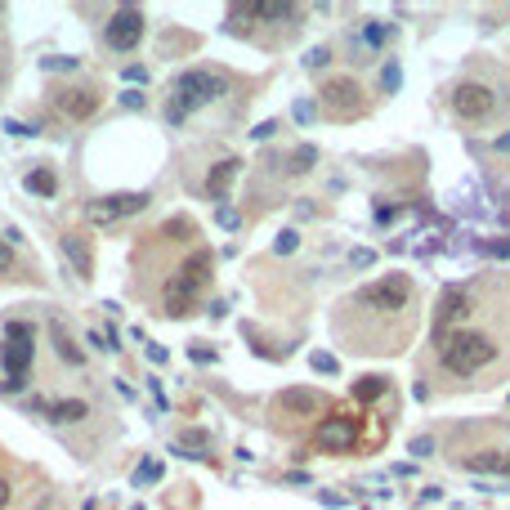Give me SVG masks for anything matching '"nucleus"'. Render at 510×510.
<instances>
[{
  "instance_id": "obj_1",
  "label": "nucleus",
  "mask_w": 510,
  "mask_h": 510,
  "mask_svg": "<svg viewBox=\"0 0 510 510\" xmlns=\"http://www.w3.org/2000/svg\"><path fill=\"white\" fill-rule=\"evenodd\" d=\"M416 309H421L416 282L407 274H385L336 304L331 331L349 354H363V359L367 354H385V359H394L416 336Z\"/></svg>"
},
{
  "instance_id": "obj_2",
  "label": "nucleus",
  "mask_w": 510,
  "mask_h": 510,
  "mask_svg": "<svg viewBox=\"0 0 510 510\" xmlns=\"http://www.w3.org/2000/svg\"><path fill=\"white\" fill-rule=\"evenodd\" d=\"M211 274H215V255H211V246H193V251L179 260L175 274L161 282V309H166L170 318L193 314L197 300L206 296V286H211Z\"/></svg>"
},
{
  "instance_id": "obj_3",
  "label": "nucleus",
  "mask_w": 510,
  "mask_h": 510,
  "mask_svg": "<svg viewBox=\"0 0 510 510\" xmlns=\"http://www.w3.org/2000/svg\"><path fill=\"white\" fill-rule=\"evenodd\" d=\"M229 72H215V67H189V72H179L170 81V94H166V121L179 126L189 112L215 104L219 94H229Z\"/></svg>"
},
{
  "instance_id": "obj_4",
  "label": "nucleus",
  "mask_w": 510,
  "mask_h": 510,
  "mask_svg": "<svg viewBox=\"0 0 510 510\" xmlns=\"http://www.w3.org/2000/svg\"><path fill=\"white\" fill-rule=\"evenodd\" d=\"M439 363H444L452 376H484V371L497 363V340L484 327H461L448 340H439Z\"/></svg>"
},
{
  "instance_id": "obj_5",
  "label": "nucleus",
  "mask_w": 510,
  "mask_h": 510,
  "mask_svg": "<svg viewBox=\"0 0 510 510\" xmlns=\"http://www.w3.org/2000/svg\"><path fill=\"white\" fill-rule=\"evenodd\" d=\"M31 359H36V327L31 318H5L0 327V371L9 389L31 385Z\"/></svg>"
},
{
  "instance_id": "obj_6",
  "label": "nucleus",
  "mask_w": 510,
  "mask_h": 510,
  "mask_svg": "<svg viewBox=\"0 0 510 510\" xmlns=\"http://www.w3.org/2000/svg\"><path fill=\"white\" fill-rule=\"evenodd\" d=\"M318 112H327L331 121H354V116H363L367 112L363 85L354 76H331L327 85H322V94H318Z\"/></svg>"
},
{
  "instance_id": "obj_7",
  "label": "nucleus",
  "mask_w": 510,
  "mask_h": 510,
  "mask_svg": "<svg viewBox=\"0 0 510 510\" xmlns=\"http://www.w3.org/2000/svg\"><path fill=\"white\" fill-rule=\"evenodd\" d=\"M359 444H363V425H359V416H349V412H331V416H322L314 425V448L318 452L340 456V452H354Z\"/></svg>"
},
{
  "instance_id": "obj_8",
  "label": "nucleus",
  "mask_w": 510,
  "mask_h": 510,
  "mask_svg": "<svg viewBox=\"0 0 510 510\" xmlns=\"http://www.w3.org/2000/svg\"><path fill=\"white\" fill-rule=\"evenodd\" d=\"M448 104H452V112L461 116V121L479 126V121H488V116L497 112V90L484 85V81H456L452 94H448Z\"/></svg>"
},
{
  "instance_id": "obj_9",
  "label": "nucleus",
  "mask_w": 510,
  "mask_h": 510,
  "mask_svg": "<svg viewBox=\"0 0 510 510\" xmlns=\"http://www.w3.org/2000/svg\"><path fill=\"white\" fill-rule=\"evenodd\" d=\"M104 41L116 49V54H126V49H134L144 41V9L139 5H121L108 19V27H104Z\"/></svg>"
},
{
  "instance_id": "obj_10",
  "label": "nucleus",
  "mask_w": 510,
  "mask_h": 510,
  "mask_svg": "<svg viewBox=\"0 0 510 510\" xmlns=\"http://www.w3.org/2000/svg\"><path fill=\"white\" fill-rule=\"evenodd\" d=\"M470 309H474V291H470V286H448V291L439 296V309H434V345H439V340H448L452 327Z\"/></svg>"
},
{
  "instance_id": "obj_11",
  "label": "nucleus",
  "mask_w": 510,
  "mask_h": 510,
  "mask_svg": "<svg viewBox=\"0 0 510 510\" xmlns=\"http://www.w3.org/2000/svg\"><path fill=\"white\" fill-rule=\"evenodd\" d=\"M54 108L67 116V121H90V116L104 108V94H99L94 85H59Z\"/></svg>"
},
{
  "instance_id": "obj_12",
  "label": "nucleus",
  "mask_w": 510,
  "mask_h": 510,
  "mask_svg": "<svg viewBox=\"0 0 510 510\" xmlns=\"http://www.w3.org/2000/svg\"><path fill=\"white\" fill-rule=\"evenodd\" d=\"M148 206V193H112V197H94L85 201V215L94 219V224H116V219H126L134 211Z\"/></svg>"
},
{
  "instance_id": "obj_13",
  "label": "nucleus",
  "mask_w": 510,
  "mask_h": 510,
  "mask_svg": "<svg viewBox=\"0 0 510 510\" xmlns=\"http://www.w3.org/2000/svg\"><path fill=\"white\" fill-rule=\"evenodd\" d=\"M322 407H327V403H322L318 389H282V394L274 399V407H269V412H274L278 421H282V416H300V421H309V416H318V412H322Z\"/></svg>"
},
{
  "instance_id": "obj_14",
  "label": "nucleus",
  "mask_w": 510,
  "mask_h": 510,
  "mask_svg": "<svg viewBox=\"0 0 510 510\" xmlns=\"http://www.w3.org/2000/svg\"><path fill=\"white\" fill-rule=\"evenodd\" d=\"M237 175H242V161L237 157H219L215 166H211V175H206V184H201V193H206L211 201H219V197H229V189L237 184Z\"/></svg>"
},
{
  "instance_id": "obj_15",
  "label": "nucleus",
  "mask_w": 510,
  "mask_h": 510,
  "mask_svg": "<svg viewBox=\"0 0 510 510\" xmlns=\"http://www.w3.org/2000/svg\"><path fill=\"white\" fill-rule=\"evenodd\" d=\"M389 36H394V27H389V23H376V19L363 23V27H359V41H363V45H354V54H363L359 63H371V59H376V49H381Z\"/></svg>"
},
{
  "instance_id": "obj_16",
  "label": "nucleus",
  "mask_w": 510,
  "mask_h": 510,
  "mask_svg": "<svg viewBox=\"0 0 510 510\" xmlns=\"http://www.w3.org/2000/svg\"><path fill=\"white\" fill-rule=\"evenodd\" d=\"M63 251H67V260H72V269L81 278L94 274V251H90V237L85 233H63Z\"/></svg>"
},
{
  "instance_id": "obj_17",
  "label": "nucleus",
  "mask_w": 510,
  "mask_h": 510,
  "mask_svg": "<svg viewBox=\"0 0 510 510\" xmlns=\"http://www.w3.org/2000/svg\"><path fill=\"white\" fill-rule=\"evenodd\" d=\"M49 340H54V354H59L67 367H85V349L72 340V331H67L63 322H49Z\"/></svg>"
},
{
  "instance_id": "obj_18",
  "label": "nucleus",
  "mask_w": 510,
  "mask_h": 510,
  "mask_svg": "<svg viewBox=\"0 0 510 510\" xmlns=\"http://www.w3.org/2000/svg\"><path fill=\"white\" fill-rule=\"evenodd\" d=\"M251 23H260V0H237V5H229V31H237V36H246Z\"/></svg>"
},
{
  "instance_id": "obj_19",
  "label": "nucleus",
  "mask_w": 510,
  "mask_h": 510,
  "mask_svg": "<svg viewBox=\"0 0 510 510\" xmlns=\"http://www.w3.org/2000/svg\"><path fill=\"white\" fill-rule=\"evenodd\" d=\"M90 416V403H81V399H59V403H49V421L54 425H76Z\"/></svg>"
},
{
  "instance_id": "obj_20",
  "label": "nucleus",
  "mask_w": 510,
  "mask_h": 510,
  "mask_svg": "<svg viewBox=\"0 0 510 510\" xmlns=\"http://www.w3.org/2000/svg\"><path fill=\"white\" fill-rule=\"evenodd\" d=\"M23 189L36 193V197H54L59 193V175H54V170H45V166H36V170H27Z\"/></svg>"
},
{
  "instance_id": "obj_21",
  "label": "nucleus",
  "mask_w": 510,
  "mask_h": 510,
  "mask_svg": "<svg viewBox=\"0 0 510 510\" xmlns=\"http://www.w3.org/2000/svg\"><path fill=\"white\" fill-rule=\"evenodd\" d=\"M206 448H211V434L206 430H184L179 444H175L179 456H206Z\"/></svg>"
},
{
  "instance_id": "obj_22",
  "label": "nucleus",
  "mask_w": 510,
  "mask_h": 510,
  "mask_svg": "<svg viewBox=\"0 0 510 510\" xmlns=\"http://www.w3.org/2000/svg\"><path fill=\"white\" fill-rule=\"evenodd\" d=\"M314 161H318V148H309V144H300L296 152H286V161H282V170H286V175H304V170H314Z\"/></svg>"
},
{
  "instance_id": "obj_23",
  "label": "nucleus",
  "mask_w": 510,
  "mask_h": 510,
  "mask_svg": "<svg viewBox=\"0 0 510 510\" xmlns=\"http://www.w3.org/2000/svg\"><path fill=\"white\" fill-rule=\"evenodd\" d=\"M385 389H389V376H359L354 381V399L367 403V399H381Z\"/></svg>"
},
{
  "instance_id": "obj_24",
  "label": "nucleus",
  "mask_w": 510,
  "mask_h": 510,
  "mask_svg": "<svg viewBox=\"0 0 510 510\" xmlns=\"http://www.w3.org/2000/svg\"><path fill=\"white\" fill-rule=\"evenodd\" d=\"M403 72H399V59H385L381 63V94H399Z\"/></svg>"
},
{
  "instance_id": "obj_25",
  "label": "nucleus",
  "mask_w": 510,
  "mask_h": 510,
  "mask_svg": "<svg viewBox=\"0 0 510 510\" xmlns=\"http://www.w3.org/2000/svg\"><path fill=\"white\" fill-rule=\"evenodd\" d=\"M152 479H161V466L157 461H152V456H144V461H139V470H134V488H144V484H152Z\"/></svg>"
},
{
  "instance_id": "obj_26",
  "label": "nucleus",
  "mask_w": 510,
  "mask_h": 510,
  "mask_svg": "<svg viewBox=\"0 0 510 510\" xmlns=\"http://www.w3.org/2000/svg\"><path fill=\"white\" fill-rule=\"evenodd\" d=\"M327 63H331V45H314L309 54H304V67H309V72H322Z\"/></svg>"
},
{
  "instance_id": "obj_27",
  "label": "nucleus",
  "mask_w": 510,
  "mask_h": 510,
  "mask_svg": "<svg viewBox=\"0 0 510 510\" xmlns=\"http://www.w3.org/2000/svg\"><path fill=\"white\" fill-rule=\"evenodd\" d=\"M309 367L314 371H322V376H336V371H340V359H331V354H309Z\"/></svg>"
},
{
  "instance_id": "obj_28",
  "label": "nucleus",
  "mask_w": 510,
  "mask_h": 510,
  "mask_svg": "<svg viewBox=\"0 0 510 510\" xmlns=\"http://www.w3.org/2000/svg\"><path fill=\"white\" fill-rule=\"evenodd\" d=\"M484 255H492V260H510V237H492V242H479Z\"/></svg>"
},
{
  "instance_id": "obj_29",
  "label": "nucleus",
  "mask_w": 510,
  "mask_h": 510,
  "mask_svg": "<svg viewBox=\"0 0 510 510\" xmlns=\"http://www.w3.org/2000/svg\"><path fill=\"white\" fill-rule=\"evenodd\" d=\"M296 246H300V233H296V229H282V233L274 237V251H278V255H291Z\"/></svg>"
},
{
  "instance_id": "obj_30",
  "label": "nucleus",
  "mask_w": 510,
  "mask_h": 510,
  "mask_svg": "<svg viewBox=\"0 0 510 510\" xmlns=\"http://www.w3.org/2000/svg\"><path fill=\"white\" fill-rule=\"evenodd\" d=\"M14 269H19V255H14V246L0 237V274H14Z\"/></svg>"
},
{
  "instance_id": "obj_31",
  "label": "nucleus",
  "mask_w": 510,
  "mask_h": 510,
  "mask_svg": "<svg viewBox=\"0 0 510 510\" xmlns=\"http://www.w3.org/2000/svg\"><path fill=\"white\" fill-rule=\"evenodd\" d=\"M349 264H354V269H371V264H376V251H367V246L349 251Z\"/></svg>"
},
{
  "instance_id": "obj_32",
  "label": "nucleus",
  "mask_w": 510,
  "mask_h": 510,
  "mask_svg": "<svg viewBox=\"0 0 510 510\" xmlns=\"http://www.w3.org/2000/svg\"><path fill=\"white\" fill-rule=\"evenodd\" d=\"M0 130H5V134H14V139H31V134H36V130H31V126H23V121H14V116H5V126H0Z\"/></svg>"
},
{
  "instance_id": "obj_33",
  "label": "nucleus",
  "mask_w": 510,
  "mask_h": 510,
  "mask_svg": "<svg viewBox=\"0 0 510 510\" xmlns=\"http://www.w3.org/2000/svg\"><path fill=\"white\" fill-rule=\"evenodd\" d=\"M291 116H296L300 126H304V121H314V116H318V104H309V99H300V104L291 108Z\"/></svg>"
},
{
  "instance_id": "obj_34",
  "label": "nucleus",
  "mask_w": 510,
  "mask_h": 510,
  "mask_svg": "<svg viewBox=\"0 0 510 510\" xmlns=\"http://www.w3.org/2000/svg\"><path fill=\"white\" fill-rule=\"evenodd\" d=\"M215 219H219V229H242V215L229 211V206H219V211H215Z\"/></svg>"
},
{
  "instance_id": "obj_35",
  "label": "nucleus",
  "mask_w": 510,
  "mask_h": 510,
  "mask_svg": "<svg viewBox=\"0 0 510 510\" xmlns=\"http://www.w3.org/2000/svg\"><path fill=\"white\" fill-rule=\"evenodd\" d=\"M412 456H434V439L430 434H416L412 439Z\"/></svg>"
},
{
  "instance_id": "obj_36",
  "label": "nucleus",
  "mask_w": 510,
  "mask_h": 510,
  "mask_svg": "<svg viewBox=\"0 0 510 510\" xmlns=\"http://www.w3.org/2000/svg\"><path fill=\"white\" fill-rule=\"evenodd\" d=\"M144 104H148V99H144V90H126V94H121V108H130V112H139Z\"/></svg>"
},
{
  "instance_id": "obj_37",
  "label": "nucleus",
  "mask_w": 510,
  "mask_h": 510,
  "mask_svg": "<svg viewBox=\"0 0 510 510\" xmlns=\"http://www.w3.org/2000/svg\"><path fill=\"white\" fill-rule=\"evenodd\" d=\"M67 67H76V59H45V72H67Z\"/></svg>"
},
{
  "instance_id": "obj_38",
  "label": "nucleus",
  "mask_w": 510,
  "mask_h": 510,
  "mask_svg": "<svg viewBox=\"0 0 510 510\" xmlns=\"http://www.w3.org/2000/svg\"><path fill=\"white\" fill-rule=\"evenodd\" d=\"M274 130H278V121H260L251 130V139H274Z\"/></svg>"
},
{
  "instance_id": "obj_39",
  "label": "nucleus",
  "mask_w": 510,
  "mask_h": 510,
  "mask_svg": "<svg viewBox=\"0 0 510 510\" xmlns=\"http://www.w3.org/2000/svg\"><path fill=\"white\" fill-rule=\"evenodd\" d=\"M189 354H193V363H215V349H206V345H201V349L193 345Z\"/></svg>"
},
{
  "instance_id": "obj_40",
  "label": "nucleus",
  "mask_w": 510,
  "mask_h": 510,
  "mask_svg": "<svg viewBox=\"0 0 510 510\" xmlns=\"http://www.w3.org/2000/svg\"><path fill=\"white\" fill-rule=\"evenodd\" d=\"M148 363H166V345H148Z\"/></svg>"
},
{
  "instance_id": "obj_41",
  "label": "nucleus",
  "mask_w": 510,
  "mask_h": 510,
  "mask_svg": "<svg viewBox=\"0 0 510 510\" xmlns=\"http://www.w3.org/2000/svg\"><path fill=\"white\" fill-rule=\"evenodd\" d=\"M9 497H14V488H9V479H0V510L9 506Z\"/></svg>"
},
{
  "instance_id": "obj_42",
  "label": "nucleus",
  "mask_w": 510,
  "mask_h": 510,
  "mask_svg": "<svg viewBox=\"0 0 510 510\" xmlns=\"http://www.w3.org/2000/svg\"><path fill=\"white\" fill-rule=\"evenodd\" d=\"M497 152H510V134H501V139H497Z\"/></svg>"
},
{
  "instance_id": "obj_43",
  "label": "nucleus",
  "mask_w": 510,
  "mask_h": 510,
  "mask_svg": "<svg viewBox=\"0 0 510 510\" xmlns=\"http://www.w3.org/2000/svg\"><path fill=\"white\" fill-rule=\"evenodd\" d=\"M81 510H94V501H85V506H81Z\"/></svg>"
}]
</instances>
